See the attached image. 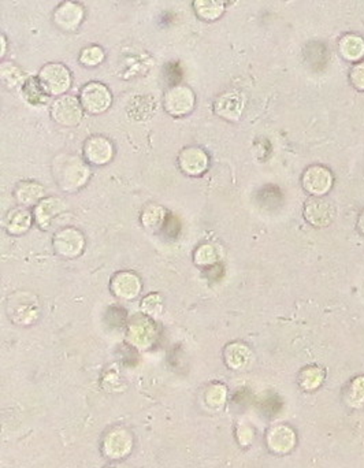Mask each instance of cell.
I'll list each match as a JSON object with an SVG mask.
<instances>
[{
	"mask_svg": "<svg viewBox=\"0 0 364 468\" xmlns=\"http://www.w3.org/2000/svg\"><path fill=\"white\" fill-rule=\"evenodd\" d=\"M349 79H351V83L356 89L364 91V62L356 63L352 67Z\"/></svg>",
	"mask_w": 364,
	"mask_h": 468,
	"instance_id": "cell-6",
	"label": "cell"
},
{
	"mask_svg": "<svg viewBox=\"0 0 364 468\" xmlns=\"http://www.w3.org/2000/svg\"><path fill=\"white\" fill-rule=\"evenodd\" d=\"M335 214L333 204L323 197H314L306 203V218L315 226H328Z\"/></svg>",
	"mask_w": 364,
	"mask_h": 468,
	"instance_id": "cell-2",
	"label": "cell"
},
{
	"mask_svg": "<svg viewBox=\"0 0 364 468\" xmlns=\"http://www.w3.org/2000/svg\"><path fill=\"white\" fill-rule=\"evenodd\" d=\"M339 53L346 60L358 62L364 56V39L358 34H345L339 40Z\"/></svg>",
	"mask_w": 364,
	"mask_h": 468,
	"instance_id": "cell-4",
	"label": "cell"
},
{
	"mask_svg": "<svg viewBox=\"0 0 364 468\" xmlns=\"http://www.w3.org/2000/svg\"><path fill=\"white\" fill-rule=\"evenodd\" d=\"M25 95L32 100V103H36L37 100H43V96H46V91L41 86V83H37L36 80H29L25 83Z\"/></svg>",
	"mask_w": 364,
	"mask_h": 468,
	"instance_id": "cell-5",
	"label": "cell"
},
{
	"mask_svg": "<svg viewBox=\"0 0 364 468\" xmlns=\"http://www.w3.org/2000/svg\"><path fill=\"white\" fill-rule=\"evenodd\" d=\"M333 185V174L323 166H311L303 175V187L307 192L321 196L328 192Z\"/></svg>",
	"mask_w": 364,
	"mask_h": 468,
	"instance_id": "cell-1",
	"label": "cell"
},
{
	"mask_svg": "<svg viewBox=\"0 0 364 468\" xmlns=\"http://www.w3.org/2000/svg\"><path fill=\"white\" fill-rule=\"evenodd\" d=\"M40 79H41V86L44 88V91H47L50 93H59V92L67 89L69 83H70L67 69H65L63 66H59V65H58L56 76H53V72H51L50 66H47L46 69L41 70Z\"/></svg>",
	"mask_w": 364,
	"mask_h": 468,
	"instance_id": "cell-3",
	"label": "cell"
},
{
	"mask_svg": "<svg viewBox=\"0 0 364 468\" xmlns=\"http://www.w3.org/2000/svg\"><path fill=\"white\" fill-rule=\"evenodd\" d=\"M359 229H360V232L363 233L364 234V211L360 214V217H359Z\"/></svg>",
	"mask_w": 364,
	"mask_h": 468,
	"instance_id": "cell-7",
	"label": "cell"
}]
</instances>
